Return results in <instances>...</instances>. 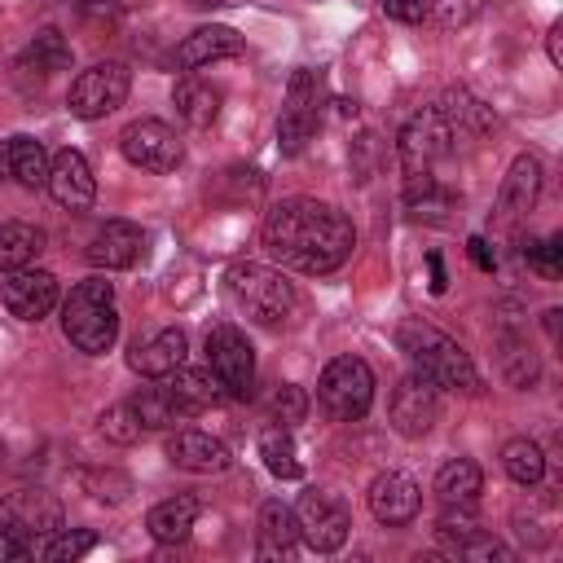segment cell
Returning a JSON list of instances; mask_svg holds the SVG:
<instances>
[{
  "label": "cell",
  "mask_w": 563,
  "mask_h": 563,
  "mask_svg": "<svg viewBox=\"0 0 563 563\" xmlns=\"http://www.w3.org/2000/svg\"><path fill=\"white\" fill-rule=\"evenodd\" d=\"M264 246L286 268L308 273V277H321V273H334L352 255L356 229L330 202H317V198H282L264 216Z\"/></svg>",
  "instance_id": "1"
},
{
  "label": "cell",
  "mask_w": 563,
  "mask_h": 563,
  "mask_svg": "<svg viewBox=\"0 0 563 563\" xmlns=\"http://www.w3.org/2000/svg\"><path fill=\"white\" fill-rule=\"evenodd\" d=\"M396 343L400 352L413 361V369L422 378H431L435 387H449V391H479V374H475V361L466 356V347L457 339H449L444 330L409 317L400 321L396 330Z\"/></svg>",
  "instance_id": "2"
},
{
  "label": "cell",
  "mask_w": 563,
  "mask_h": 563,
  "mask_svg": "<svg viewBox=\"0 0 563 563\" xmlns=\"http://www.w3.org/2000/svg\"><path fill=\"white\" fill-rule=\"evenodd\" d=\"M62 330L66 339L88 352V356H101L114 347L119 339V308H114V286L106 277H88L70 290V299L62 303Z\"/></svg>",
  "instance_id": "3"
},
{
  "label": "cell",
  "mask_w": 563,
  "mask_h": 563,
  "mask_svg": "<svg viewBox=\"0 0 563 563\" xmlns=\"http://www.w3.org/2000/svg\"><path fill=\"white\" fill-rule=\"evenodd\" d=\"M224 286H229V299L238 312H246L255 325H286L290 312H295V286L268 268V264H233L224 273Z\"/></svg>",
  "instance_id": "4"
},
{
  "label": "cell",
  "mask_w": 563,
  "mask_h": 563,
  "mask_svg": "<svg viewBox=\"0 0 563 563\" xmlns=\"http://www.w3.org/2000/svg\"><path fill=\"white\" fill-rule=\"evenodd\" d=\"M317 400L334 422H356L374 405V369L361 356H334L317 378Z\"/></svg>",
  "instance_id": "5"
},
{
  "label": "cell",
  "mask_w": 563,
  "mask_h": 563,
  "mask_svg": "<svg viewBox=\"0 0 563 563\" xmlns=\"http://www.w3.org/2000/svg\"><path fill=\"white\" fill-rule=\"evenodd\" d=\"M207 369L220 378L224 396L233 400H246L255 391V347L238 325L220 321L207 330Z\"/></svg>",
  "instance_id": "6"
},
{
  "label": "cell",
  "mask_w": 563,
  "mask_h": 563,
  "mask_svg": "<svg viewBox=\"0 0 563 563\" xmlns=\"http://www.w3.org/2000/svg\"><path fill=\"white\" fill-rule=\"evenodd\" d=\"M321 75L299 66L286 84V101H282V114H277V145L282 154H299L312 132H317V114H321Z\"/></svg>",
  "instance_id": "7"
},
{
  "label": "cell",
  "mask_w": 563,
  "mask_h": 563,
  "mask_svg": "<svg viewBox=\"0 0 563 563\" xmlns=\"http://www.w3.org/2000/svg\"><path fill=\"white\" fill-rule=\"evenodd\" d=\"M128 88H132V70L123 62H97V66L75 75L66 106L75 119H101L128 101Z\"/></svg>",
  "instance_id": "8"
},
{
  "label": "cell",
  "mask_w": 563,
  "mask_h": 563,
  "mask_svg": "<svg viewBox=\"0 0 563 563\" xmlns=\"http://www.w3.org/2000/svg\"><path fill=\"white\" fill-rule=\"evenodd\" d=\"M387 418H391V427H396L405 440H422V435L440 422V387H435L431 378H422L418 369L405 374V378L391 387Z\"/></svg>",
  "instance_id": "9"
},
{
  "label": "cell",
  "mask_w": 563,
  "mask_h": 563,
  "mask_svg": "<svg viewBox=\"0 0 563 563\" xmlns=\"http://www.w3.org/2000/svg\"><path fill=\"white\" fill-rule=\"evenodd\" d=\"M295 519H299V537L317 554H334L347 541V528H352L347 506L334 493H325V488H308L299 497V506H295Z\"/></svg>",
  "instance_id": "10"
},
{
  "label": "cell",
  "mask_w": 563,
  "mask_h": 563,
  "mask_svg": "<svg viewBox=\"0 0 563 563\" xmlns=\"http://www.w3.org/2000/svg\"><path fill=\"white\" fill-rule=\"evenodd\" d=\"M119 150L141 172H176L180 158H185L180 136L163 119H136V123H128L123 136H119Z\"/></svg>",
  "instance_id": "11"
},
{
  "label": "cell",
  "mask_w": 563,
  "mask_h": 563,
  "mask_svg": "<svg viewBox=\"0 0 563 563\" xmlns=\"http://www.w3.org/2000/svg\"><path fill=\"white\" fill-rule=\"evenodd\" d=\"M453 141L457 136H453V128L444 123V114L435 106H427L422 114H413L405 123V132H400V167H405V176L431 172L453 150Z\"/></svg>",
  "instance_id": "12"
},
{
  "label": "cell",
  "mask_w": 563,
  "mask_h": 563,
  "mask_svg": "<svg viewBox=\"0 0 563 563\" xmlns=\"http://www.w3.org/2000/svg\"><path fill=\"white\" fill-rule=\"evenodd\" d=\"M0 303L18 321H44L57 308V277L48 268H13L0 282Z\"/></svg>",
  "instance_id": "13"
},
{
  "label": "cell",
  "mask_w": 563,
  "mask_h": 563,
  "mask_svg": "<svg viewBox=\"0 0 563 563\" xmlns=\"http://www.w3.org/2000/svg\"><path fill=\"white\" fill-rule=\"evenodd\" d=\"M0 523L22 532V537H53L62 528V501L44 488H18L9 497H0Z\"/></svg>",
  "instance_id": "14"
},
{
  "label": "cell",
  "mask_w": 563,
  "mask_h": 563,
  "mask_svg": "<svg viewBox=\"0 0 563 563\" xmlns=\"http://www.w3.org/2000/svg\"><path fill=\"white\" fill-rule=\"evenodd\" d=\"M541 198V158L537 154H519L501 180V194H497V220L506 229H515L519 220H528V211L537 207Z\"/></svg>",
  "instance_id": "15"
},
{
  "label": "cell",
  "mask_w": 563,
  "mask_h": 563,
  "mask_svg": "<svg viewBox=\"0 0 563 563\" xmlns=\"http://www.w3.org/2000/svg\"><path fill=\"white\" fill-rule=\"evenodd\" d=\"M48 194H53V202L66 207V211H84V207H92V198H97V176H92V167H88V158H84L79 150H62V154H53V167H48Z\"/></svg>",
  "instance_id": "16"
},
{
  "label": "cell",
  "mask_w": 563,
  "mask_h": 563,
  "mask_svg": "<svg viewBox=\"0 0 563 563\" xmlns=\"http://www.w3.org/2000/svg\"><path fill=\"white\" fill-rule=\"evenodd\" d=\"M418 506H422V488L405 471H387V475H378L369 484V515L378 523H387V528L409 523L418 515Z\"/></svg>",
  "instance_id": "17"
},
{
  "label": "cell",
  "mask_w": 563,
  "mask_h": 563,
  "mask_svg": "<svg viewBox=\"0 0 563 563\" xmlns=\"http://www.w3.org/2000/svg\"><path fill=\"white\" fill-rule=\"evenodd\" d=\"M167 462L180 466V471H194V475H220V471L233 466L224 440H216L207 431H189V427L167 435Z\"/></svg>",
  "instance_id": "18"
},
{
  "label": "cell",
  "mask_w": 563,
  "mask_h": 563,
  "mask_svg": "<svg viewBox=\"0 0 563 563\" xmlns=\"http://www.w3.org/2000/svg\"><path fill=\"white\" fill-rule=\"evenodd\" d=\"M185 330L180 325H167V330H154L150 339H136L132 352H128V365L141 374V378H167L176 365H185Z\"/></svg>",
  "instance_id": "19"
},
{
  "label": "cell",
  "mask_w": 563,
  "mask_h": 563,
  "mask_svg": "<svg viewBox=\"0 0 563 563\" xmlns=\"http://www.w3.org/2000/svg\"><path fill=\"white\" fill-rule=\"evenodd\" d=\"M141 246H145V238H141V229L132 224V220H106L97 233H92V242H88V264L92 268H132L136 264V255H141Z\"/></svg>",
  "instance_id": "20"
},
{
  "label": "cell",
  "mask_w": 563,
  "mask_h": 563,
  "mask_svg": "<svg viewBox=\"0 0 563 563\" xmlns=\"http://www.w3.org/2000/svg\"><path fill=\"white\" fill-rule=\"evenodd\" d=\"M242 53V35L233 26H198L180 40L176 48V66L180 70H198V66H211V62H224V57H238Z\"/></svg>",
  "instance_id": "21"
},
{
  "label": "cell",
  "mask_w": 563,
  "mask_h": 563,
  "mask_svg": "<svg viewBox=\"0 0 563 563\" xmlns=\"http://www.w3.org/2000/svg\"><path fill=\"white\" fill-rule=\"evenodd\" d=\"M154 383H163V391L176 400V409H180L185 418L198 413V409H207V405H216V400L224 396L220 378H216L211 369H194V365H176L167 378H154Z\"/></svg>",
  "instance_id": "22"
},
{
  "label": "cell",
  "mask_w": 563,
  "mask_h": 563,
  "mask_svg": "<svg viewBox=\"0 0 563 563\" xmlns=\"http://www.w3.org/2000/svg\"><path fill=\"white\" fill-rule=\"evenodd\" d=\"M295 545H299L295 510L282 501H264L260 506V545H255L260 559H286V554H295Z\"/></svg>",
  "instance_id": "23"
},
{
  "label": "cell",
  "mask_w": 563,
  "mask_h": 563,
  "mask_svg": "<svg viewBox=\"0 0 563 563\" xmlns=\"http://www.w3.org/2000/svg\"><path fill=\"white\" fill-rule=\"evenodd\" d=\"M172 106H176V114L189 128H211L220 119V88L207 84V79H198V75H185L172 88Z\"/></svg>",
  "instance_id": "24"
},
{
  "label": "cell",
  "mask_w": 563,
  "mask_h": 563,
  "mask_svg": "<svg viewBox=\"0 0 563 563\" xmlns=\"http://www.w3.org/2000/svg\"><path fill=\"white\" fill-rule=\"evenodd\" d=\"M405 207H409L413 220L444 224L449 211L457 207V198H453V189H444L431 172H422V176H405Z\"/></svg>",
  "instance_id": "25"
},
{
  "label": "cell",
  "mask_w": 563,
  "mask_h": 563,
  "mask_svg": "<svg viewBox=\"0 0 563 563\" xmlns=\"http://www.w3.org/2000/svg\"><path fill=\"white\" fill-rule=\"evenodd\" d=\"M484 493V471L471 457H453L435 471V497L440 506H475V497Z\"/></svg>",
  "instance_id": "26"
},
{
  "label": "cell",
  "mask_w": 563,
  "mask_h": 563,
  "mask_svg": "<svg viewBox=\"0 0 563 563\" xmlns=\"http://www.w3.org/2000/svg\"><path fill=\"white\" fill-rule=\"evenodd\" d=\"M194 519H198V497H185V493H180V497H167V501L150 506L145 528H150V537H154V541L176 545V541H185V537H189Z\"/></svg>",
  "instance_id": "27"
},
{
  "label": "cell",
  "mask_w": 563,
  "mask_h": 563,
  "mask_svg": "<svg viewBox=\"0 0 563 563\" xmlns=\"http://www.w3.org/2000/svg\"><path fill=\"white\" fill-rule=\"evenodd\" d=\"M44 251V229L26 224V220H4L0 224V273L13 268H31Z\"/></svg>",
  "instance_id": "28"
},
{
  "label": "cell",
  "mask_w": 563,
  "mask_h": 563,
  "mask_svg": "<svg viewBox=\"0 0 563 563\" xmlns=\"http://www.w3.org/2000/svg\"><path fill=\"white\" fill-rule=\"evenodd\" d=\"M435 110L444 114V123L453 128V136H479V132L493 128V110H488L484 101H475L466 88H449V92L435 101Z\"/></svg>",
  "instance_id": "29"
},
{
  "label": "cell",
  "mask_w": 563,
  "mask_h": 563,
  "mask_svg": "<svg viewBox=\"0 0 563 563\" xmlns=\"http://www.w3.org/2000/svg\"><path fill=\"white\" fill-rule=\"evenodd\" d=\"M48 167H53V158H48L44 141L9 136V176L13 180H22L26 189H40V185H48Z\"/></svg>",
  "instance_id": "30"
},
{
  "label": "cell",
  "mask_w": 563,
  "mask_h": 563,
  "mask_svg": "<svg viewBox=\"0 0 563 563\" xmlns=\"http://www.w3.org/2000/svg\"><path fill=\"white\" fill-rule=\"evenodd\" d=\"M501 466H506V475H510L515 484L532 488V484H541V475H545V453H541L537 440L515 435V440L501 444Z\"/></svg>",
  "instance_id": "31"
},
{
  "label": "cell",
  "mask_w": 563,
  "mask_h": 563,
  "mask_svg": "<svg viewBox=\"0 0 563 563\" xmlns=\"http://www.w3.org/2000/svg\"><path fill=\"white\" fill-rule=\"evenodd\" d=\"M260 457H264V466H268L277 479H299V475H303L299 449H295V440H290L286 427H268V431H260Z\"/></svg>",
  "instance_id": "32"
},
{
  "label": "cell",
  "mask_w": 563,
  "mask_h": 563,
  "mask_svg": "<svg viewBox=\"0 0 563 563\" xmlns=\"http://www.w3.org/2000/svg\"><path fill=\"white\" fill-rule=\"evenodd\" d=\"M22 62L35 66L40 75L66 70V66H70V44H66V35H62L57 26H44V31H35V40L26 44V57H22Z\"/></svg>",
  "instance_id": "33"
},
{
  "label": "cell",
  "mask_w": 563,
  "mask_h": 563,
  "mask_svg": "<svg viewBox=\"0 0 563 563\" xmlns=\"http://www.w3.org/2000/svg\"><path fill=\"white\" fill-rule=\"evenodd\" d=\"M132 409H136L141 427H172V422L185 418V413L176 409V400L163 391V383H158V387H141V391L132 396Z\"/></svg>",
  "instance_id": "34"
},
{
  "label": "cell",
  "mask_w": 563,
  "mask_h": 563,
  "mask_svg": "<svg viewBox=\"0 0 563 563\" xmlns=\"http://www.w3.org/2000/svg\"><path fill=\"white\" fill-rule=\"evenodd\" d=\"M92 545H97V532H88V528H57V532L48 537V545L40 550V559H48V563H75V559H84Z\"/></svg>",
  "instance_id": "35"
},
{
  "label": "cell",
  "mask_w": 563,
  "mask_h": 563,
  "mask_svg": "<svg viewBox=\"0 0 563 563\" xmlns=\"http://www.w3.org/2000/svg\"><path fill=\"white\" fill-rule=\"evenodd\" d=\"M501 374H506L515 387H532V383H537V356H532V347H528L523 339H515V334L501 339Z\"/></svg>",
  "instance_id": "36"
},
{
  "label": "cell",
  "mask_w": 563,
  "mask_h": 563,
  "mask_svg": "<svg viewBox=\"0 0 563 563\" xmlns=\"http://www.w3.org/2000/svg\"><path fill=\"white\" fill-rule=\"evenodd\" d=\"M141 418H136V409H132V400H119V405H110L106 413H101V435L106 440H114V444H132V440H141Z\"/></svg>",
  "instance_id": "37"
},
{
  "label": "cell",
  "mask_w": 563,
  "mask_h": 563,
  "mask_svg": "<svg viewBox=\"0 0 563 563\" xmlns=\"http://www.w3.org/2000/svg\"><path fill=\"white\" fill-rule=\"evenodd\" d=\"M435 532H440V541H444L449 550H457L466 537H475V532H479V515H475V506H444V515H440Z\"/></svg>",
  "instance_id": "38"
},
{
  "label": "cell",
  "mask_w": 563,
  "mask_h": 563,
  "mask_svg": "<svg viewBox=\"0 0 563 563\" xmlns=\"http://www.w3.org/2000/svg\"><path fill=\"white\" fill-rule=\"evenodd\" d=\"M273 422L277 427H299L303 422V413H308V396H303V387H295V383H282L277 391H273Z\"/></svg>",
  "instance_id": "39"
},
{
  "label": "cell",
  "mask_w": 563,
  "mask_h": 563,
  "mask_svg": "<svg viewBox=\"0 0 563 563\" xmlns=\"http://www.w3.org/2000/svg\"><path fill=\"white\" fill-rule=\"evenodd\" d=\"M79 484L84 493H92L97 501H123L132 493V479L119 475V471H79Z\"/></svg>",
  "instance_id": "40"
},
{
  "label": "cell",
  "mask_w": 563,
  "mask_h": 563,
  "mask_svg": "<svg viewBox=\"0 0 563 563\" xmlns=\"http://www.w3.org/2000/svg\"><path fill=\"white\" fill-rule=\"evenodd\" d=\"M523 260L541 273V277H559L563 273V238H541L523 246Z\"/></svg>",
  "instance_id": "41"
},
{
  "label": "cell",
  "mask_w": 563,
  "mask_h": 563,
  "mask_svg": "<svg viewBox=\"0 0 563 563\" xmlns=\"http://www.w3.org/2000/svg\"><path fill=\"white\" fill-rule=\"evenodd\" d=\"M453 554H462V559H471V563H510V559H515V554H510V550H506L497 537H488L484 528H479L475 537H466V541H462Z\"/></svg>",
  "instance_id": "42"
},
{
  "label": "cell",
  "mask_w": 563,
  "mask_h": 563,
  "mask_svg": "<svg viewBox=\"0 0 563 563\" xmlns=\"http://www.w3.org/2000/svg\"><path fill=\"white\" fill-rule=\"evenodd\" d=\"M488 0H431L427 13L435 18V26H466L471 18H479Z\"/></svg>",
  "instance_id": "43"
},
{
  "label": "cell",
  "mask_w": 563,
  "mask_h": 563,
  "mask_svg": "<svg viewBox=\"0 0 563 563\" xmlns=\"http://www.w3.org/2000/svg\"><path fill=\"white\" fill-rule=\"evenodd\" d=\"M31 554H35V541L0 523V563H22V559H31Z\"/></svg>",
  "instance_id": "44"
},
{
  "label": "cell",
  "mask_w": 563,
  "mask_h": 563,
  "mask_svg": "<svg viewBox=\"0 0 563 563\" xmlns=\"http://www.w3.org/2000/svg\"><path fill=\"white\" fill-rule=\"evenodd\" d=\"M383 9L396 22H422L427 18V0H383Z\"/></svg>",
  "instance_id": "45"
},
{
  "label": "cell",
  "mask_w": 563,
  "mask_h": 563,
  "mask_svg": "<svg viewBox=\"0 0 563 563\" xmlns=\"http://www.w3.org/2000/svg\"><path fill=\"white\" fill-rule=\"evenodd\" d=\"M466 251H471V260H475V268H484V273H493L497 268V255H493V246H488V238H471L466 242Z\"/></svg>",
  "instance_id": "46"
},
{
  "label": "cell",
  "mask_w": 563,
  "mask_h": 563,
  "mask_svg": "<svg viewBox=\"0 0 563 563\" xmlns=\"http://www.w3.org/2000/svg\"><path fill=\"white\" fill-rule=\"evenodd\" d=\"M545 53H550L554 66H563V22L550 26V35H545Z\"/></svg>",
  "instance_id": "47"
},
{
  "label": "cell",
  "mask_w": 563,
  "mask_h": 563,
  "mask_svg": "<svg viewBox=\"0 0 563 563\" xmlns=\"http://www.w3.org/2000/svg\"><path fill=\"white\" fill-rule=\"evenodd\" d=\"M427 264H431V295H444L449 277H444V264H440V255L431 251V255H427Z\"/></svg>",
  "instance_id": "48"
},
{
  "label": "cell",
  "mask_w": 563,
  "mask_h": 563,
  "mask_svg": "<svg viewBox=\"0 0 563 563\" xmlns=\"http://www.w3.org/2000/svg\"><path fill=\"white\" fill-rule=\"evenodd\" d=\"M559 317H563L559 308H550V312H545V330H550V339H559Z\"/></svg>",
  "instance_id": "49"
},
{
  "label": "cell",
  "mask_w": 563,
  "mask_h": 563,
  "mask_svg": "<svg viewBox=\"0 0 563 563\" xmlns=\"http://www.w3.org/2000/svg\"><path fill=\"white\" fill-rule=\"evenodd\" d=\"M9 176V141H0V180Z\"/></svg>",
  "instance_id": "50"
},
{
  "label": "cell",
  "mask_w": 563,
  "mask_h": 563,
  "mask_svg": "<svg viewBox=\"0 0 563 563\" xmlns=\"http://www.w3.org/2000/svg\"><path fill=\"white\" fill-rule=\"evenodd\" d=\"M194 4H233V0H194Z\"/></svg>",
  "instance_id": "51"
}]
</instances>
